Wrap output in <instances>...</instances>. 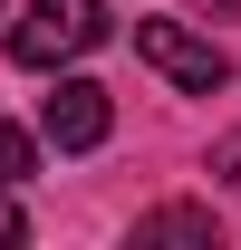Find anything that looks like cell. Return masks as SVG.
<instances>
[{"mask_svg": "<svg viewBox=\"0 0 241 250\" xmlns=\"http://www.w3.org/2000/svg\"><path fill=\"white\" fill-rule=\"evenodd\" d=\"M106 39V0H29L20 29H10V58L20 67H68Z\"/></svg>", "mask_w": 241, "mask_h": 250, "instance_id": "6da1fadb", "label": "cell"}, {"mask_svg": "<svg viewBox=\"0 0 241 250\" xmlns=\"http://www.w3.org/2000/svg\"><path fill=\"white\" fill-rule=\"evenodd\" d=\"M135 58L154 67V77H174V87L212 96V87H232V48L203 29H183V20H135Z\"/></svg>", "mask_w": 241, "mask_h": 250, "instance_id": "7a4b0ae2", "label": "cell"}, {"mask_svg": "<svg viewBox=\"0 0 241 250\" xmlns=\"http://www.w3.org/2000/svg\"><path fill=\"white\" fill-rule=\"evenodd\" d=\"M106 125H116V96L96 87V77H58V87L39 96V135H48L58 154H96Z\"/></svg>", "mask_w": 241, "mask_h": 250, "instance_id": "3957f363", "label": "cell"}, {"mask_svg": "<svg viewBox=\"0 0 241 250\" xmlns=\"http://www.w3.org/2000/svg\"><path fill=\"white\" fill-rule=\"evenodd\" d=\"M145 241H193V250H212V212L164 202V212H145V221H135V250H145Z\"/></svg>", "mask_w": 241, "mask_h": 250, "instance_id": "277c9868", "label": "cell"}, {"mask_svg": "<svg viewBox=\"0 0 241 250\" xmlns=\"http://www.w3.org/2000/svg\"><path fill=\"white\" fill-rule=\"evenodd\" d=\"M29 164H39V145L20 125H0V183H29Z\"/></svg>", "mask_w": 241, "mask_h": 250, "instance_id": "5b68a950", "label": "cell"}, {"mask_svg": "<svg viewBox=\"0 0 241 250\" xmlns=\"http://www.w3.org/2000/svg\"><path fill=\"white\" fill-rule=\"evenodd\" d=\"M29 241V212H20V202H10V183H0V250H20Z\"/></svg>", "mask_w": 241, "mask_h": 250, "instance_id": "8992f818", "label": "cell"}, {"mask_svg": "<svg viewBox=\"0 0 241 250\" xmlns=\"http://www.w3.org/2000/svg\"><path fill=\"white\" fill-rule=\"evenodd\" d=\"M212 173H222V183H241V125L222 135V145H212Z\"/></svg>", "mask_w": 241, "mask_h": 250, "instance_id": "52a82bcc", "label": "cell"}]
</instances>
